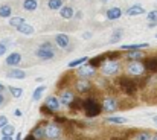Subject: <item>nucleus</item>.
I'll return each instance as SVG.
<instances>
[{"mask_svg": "<svg viewBox=\"0 0 157 140\" xmlns=\"http://www.w3.org/2000/svg\"><path fill=\"white\" fill-rule=\"evenodd\" d=\"M82 108H84L87 117H96V116L101 114V110H102V107L93 97H89V99L82 100Z\"/></svg>", "mask_w": 157, "mask_h": 140, "instance_id": "1", "label": "nucleus"}, {"mask_svg": "<svg viewBox=\"0 0 157 140\" xmlns=\"http://www.w3.org/2000/svg\"><path fill=\"white\" fill-rule=\"evenodd\" d=\"M117 84H119L121 90H122L125 94H128V96H134V94H136L137 85H136V82H134V81H131L130 78L122 76V78H119V79H117Z\"/></svg>", "mask_w": 157, "mask_h": 140, "instance_id": "2", "label": "nucleus"}, {"mask_svg": "<svg viewBox=\"0 0 157 140\" xmlns=\"http://www.w3.org/2000/svg\"><path fill=\"white\" fill-rule=\"evenodd\" d=\"M59 134H61V128H59L56 123H49V125H46V128H44V137L53 140V139H58Z\"/></svg>", "mask_w": 157, "mask_h": 140, "instance_id": "3", "label": "nucleus"}, {"mask_svg": "<svg viewBox=\"0 0 157 140\" xmlns=\"http://www.w3.org/2000/svg\"><path fill=\"white\" fill-rule=\"evenodd\" d=\"M102 75H105V76H108V75H114L117 70H119V62L117 61H107L104 66H102Z\"/></svg>", "mask_w": 157, "mask_h": 140, "instance_id": "4", "label": "nucleus"}, {"mask_svg": "<svg viewBox=\"0 0 157 140\" xmlns=\"http://www.w3.org/2000/svg\"><path fill=\"white\" fill-rule=\"evenodd\" d=\"M145 72V67L142 62H137V61H133L128 64V73L130 75H134V76H140L142 73Z\"/></svg>", "mask_w": 157, "mask_h": 140, "instance_id": "5", "label": "nucleus"}, {"mask_svg": "<svg viewBox=\"0 0 157 140\" xmlns=\"http://www.w3.org/2000/svg\"><path fill=\"white\" fill-rule=\"evenodd\" d=\"M37 56L40 59H52L55 56V52L52 50V47H38L37 49Z\"/></svg>", "mask_w": 157, "mask_h": 140, "instance_id": "6", "label": "nucleus"}, {"mask_svg": "<svg viewBox=\"0 0 157 140\" xmlns=\"http://www.w3.org/2000/svg\"><path fill=\"white\" fill-rule=\"evenodd\" d=\"M117 107H119V104H117V100L113 99V97H105L104 102H102V108H104L107 113H113V111H116Z\"/></svg>", "mask_w": 157, "mask_h": 140, "instance_id": "7", "label": "nucleus"}, {"mask_svg": "<svg viewBox=\"0 0 157 140\" xmlns=\"http://www.w3.org/2000/svg\"><path fill=\"white\" fill-rule=\"evenodd\" d=\"M78 67H79L78 75H79L81 78H90V76L95 75V67H92V66H89V64H81V66H78Z\"/></svg>", "mask_w": 157, "mask_h": 140, "instance_id": "8", "label": "nucleus"}, {"mask_svg": "<svg viewBox=\"0 0 157 140\" xmlns=\"http://www.w3.org/2000/svg\"><path fill=\"white\" fill-rule=\"evenodd\" d=\"M44 105H46L49 110H52L53 113H55V111H58V110H59V107H61L59 99H58V97H55V96H49V97L46 99Z\"/></svg>", "mask_w": 157, "mask_h": 140, "instance_id": "9", "label": "nucleus"}, {"mask_svg": "<svg viewBox=\"0 0 157 140\" xmlns=\"http://www.w3.org/2000/svg\"><path fill=\"white\" fill-rule=\"evenodd\" d=\"M5 62H6L8 66H18V64L21 62V55H20L18 52H12V53L8 55V58H6Z\"/></svg>", "mask_w": 157, "mask_h": 140, "instance_id": "10", "label": "nucleus"}, {"mask_svg": "<svg viewBox=\"0 0 157 140\" xmlns=\"http://www.w3.org/2000/svg\"><path fill=\"white\" fill-rule=\"evenodd\" d=\"M121 15H122V11H121V8H110L108 11H107V14H105V17H107V20H117V18H121Z\"/></svg>", "mask_w": 157, "mask_h": 140, "instance_id": "11", "label": "nucleus"}, {"mask_svg": "<svg viewBox=\"0 0 157 140\" xmlns=\"http://www.w3.org/2000/svg\"><path fill=\"white\" fill-rule=\"evenodd\" d=\"M144 67L151 72V73H156L157 72V58H147L145 62H144Z\"/></svg>", "mask_w": 157, "mask_h": 140, "instance_id": "12", "label": "nucleus"}, {"mask_svg": "<svg viewBox=\"0 0 157 140\" xmlns=\"http://www.w3.org/2000/svg\"><path fill=\"white\" fill-rule=\"evenodd\" d=\"M90 89H92V84H90L87 79H79V81L76 82V90H78L79 93H87Z\"/></svg>", "mask_w": 157, "mask_h": 140, "instance_id": "13", "label": "nucleus"}, {"mask_svg": "<svg viewBox=\"0 0 157 140\" xmlns=\"http://www.w3.org/2000/svg\"><path fill=\"white\" fill-rule=\"evenodd\" d=\"M55 43L59 47L66 49V47L69 46V37H67L66 34H56V35H55Z\"/></svg>", "mask_w": 157, "mask_h": 140, "instance_id": "14", "label": "nucleus"}, {"mask_svg": "<svg viewBox=\"0 0 157 140\" xmlns=\"http://www.w3.org/2000/svg\"><path fill=\"white\" fill-rule=\"evenodd\" d=\"M127 14L130 17H136V15H140V14H145V9L140 6V5H134V6H130L127 9Z\"/></svg>", "mask_w": 157, "mask_h": 140, "instance_id": "15", "label": "nucleus"}, {"mask_svg": "<svg viewBox=\"0 0 157 140\" xmlns=\"http://www.w3.org/2000/svg\"><path fill=\"white\" fill-rule=\"evenodd\" d=\"M20 34H25V35H31V34H34V28H32V25H29V23H21L20 26H17L15 28Z\"/></svg>", "mask_w": 157, "mask_h": 140, "instance_id": "16", "label": "nucleus"}, {"mask_svg": "<svg viewBox=\"0 0 157 140\" xmlns=\"http://www.w3.org/2000/svg\"><path fill=\"white\" fill-rule=\"evenodd\" d=\"M72 100H73V93H72L70 90H64L63 94H61V97H59V104L69 107V104H70Z\"/></svg>", "mask_w": 157, "mask_h": 140, "instance_id": "17", "label": "nucleus"}, {"mask_svg": "<svg viewBox=\"0 0 157 140\" xmlns=\"http://www.w3.org/2000/svg\"><path fill=\"white\" fill-rule=\"evenodd\" d=\"M6 76H8V78H12V79H25V78H26V73H25L23 70L14 69V70H9Z\"/></svg>", "mask_w": 157, "mask_h": 140, "instance_id": "18", "label": "nucleus"}, {"mask_svg": "<svg viewBox=\"0 0 157 140\" xmlns=\"http://www.w3.org/2000/svg\"><path fill=\"white\" fill-rule=\"evenodd\" d=\"M105 59H107V56L102 53V55H98V56H95V58H92V59H87V61H90L89 66H92V67H98V66H101L102 62H105Z\"/></svg>", "mask_w": 157, "mask_h": 140, "instance_id": "19", "label": "nucleus"}, {"mask_svg": "<svg viewBox=\"0 0 157 140\" xmlns=\"http://www.w3.org/2000/svg\"><path fill=\"white\" fill-rule=\"evenodd\" d=\"M59 15H61L63 18L69 20V18L73 17V9H72L70 6H63V8H59Z\"/></svg>", "mask_w": 157, "mask_h": 140, "instance_id": "20", "label": "nucleus"}, {"mask_svg": "<svg viewBox=\"0 0 157 140\" xmlns=\"http://www.w3.org/2000/svg\"><path fill=\"white\" fill-rule=\"evenodd\" d=\"M37 6H38L37 0H25V2H23V8H25L26 11H35Z\"/></svg>", "mask_w": 157, "mask_h": 140, "instance_id": "21", "label": "nucleus"}, {"mask_svg": "<svg viewBox=\"0 0 157 140\" xmlns=\"http://www.w3.org/2000/svg\"><path fill=\"white\" fill-rule=\"evenodd\" d=\"M31 134H32L35 139H44V127H40V125L35 127L34 131H32Z\"/></svg>", "mask_w": 157, "mask_h": 140, "instance_id": "22", "label": "nucleus"}, {"mask_svg": "<svg viewBox=\"0 0 157 140\" xmlns=\"http://www.w3.org/2000/svg\"><path fill=\"white\" fill-rule=\"evenodd\" d=\"M87 59H89L87 56H81V58H76V59H73V61H70V62H69V69H73V67H78V66H81V64H84V62H86Z\"/></svg>", "mask_w": 157, "mask_h": 140, "instance_id": "23", "label": "nucleus"}, {"mask_svg": "<svg viewBox=\"0 0 157 140\" xmlns=\"http://www.w3.org/2000/svg\"><path fill=\"white\" fill-rule=\"evenodd\" d=\"M11 6H8V5H2L0 6V17L2 18H8V17H11Z\"/></svg>", "mask_w": 157, "mask_h": 140, "instance_id": "24", "label": "nucleus"}, {"mask_svg": "<svg viewBox=\"0 0 157 140\" xmlns=\"http://www.w3.org/2000/svg\"><path fill=\"white\" fill-rule=\"evenodd\" d=\"M148 47V43H140V44H124V50H136V49H145Z\"/></svg>", "mask_w": 157, "mask_h": 140, "instance_id": "25", "label": "nucleus"}, {"mask_svg": "<svg viewBox=\"0 0 157 140\" xmlns=\"http://www.w3.org/2000/svg\"><path fill=\"white\" fill-rule=\"evenodd\" d=\"M128 58L130 59H133V61H137V59H140L142 58V50H128Z\"/></svg>", "mask_w": 157, "mask_h": 140, "instance_id": "26", "label": "nucleus"}, {"mask_svg": "<svg viewBox=\"0 0 157 140\" xmlns=\"http://www.w3.org/2000/svg\"><path fill=\"white\" fill-rule=\"evenodd\" d=\"M44 90H46V87H44V85L37 87V89H35V92L32 93V100H38V99L41 97V94L44 93Z\"/></svg>", "mask_w": 157, "mask_h": 140, "instance_id": "27", "label": "nucleus"}, {"mask_svg": "<svg viewBox=\"0 0 157 140\" xmlns=\"http://www.w3.org/2000/svg\"><path fill=\"white\" fill-rule=\"evenodd\" d=\"M69 107H70L73 111H76V110H81V108H82V100H81V99H75V97H73V100L69 104Z\"/></svg>", "mask_w": 157, "mask_h": 140, "instance_id": "28", "label": "nucleus"}, {"mask_svg": "<svg viewBox=\"0 0 157 140\" xmlns=\"http://www.w3.org/2000/svg\"><path fill=\"white\" fill-rule=\"evenodd\" d=\"M21 23H25V18H23V17H12V18L9 20V26H12V28H17V26H20Z\"/></svg>", "mask_w": 157, "mask_h": 140, "instance_id": "29", "label": "nucleus"}, {"mask_svg": "<svg viewBox=\"0 0 157 140\" xmlns=\"http://www.w3.org/2000/svg\"><path fill=\"white\" fill-rule=\"evenodd\" d=\"M48 6L51 9H53V11H56V9H59L63 6V0H49L48 2Z\"/></svg>", "mask_w": 157, "mask_h": 140, "instance_id": "30", "label": "nucleus"}, {"mask_svg": "<svg viewBox=\"0 0 157 140\" xmlns=\"http://www.w3.org/2000/svg\"><path fill=\"white\" fill-rule=\"evenodd\" d=\"M2 134H3V136H12V134H14V127L6 123V125L2 128Z\"/></svg>", "mask_w": 157, "mask_h": 140, "instance_id": "31", "label": "nucleus"}, {"mask_svg": "<svg viewBox=\"0 0 157 140\" xmlns=\"http://www.w3.org/2000/svg\"><path fill=\"white\" fill-rule=\"evenodd\" d=\"M107 122H110V123H125L127 122V119H124V117H107Z\"/></svg>", "mask_w": 157, "mask_h": 140, "instance_id": "32", "label": "nucleus"}, {"mask_svg": "<svg viewBox=\"0 0 157 140\" xmlns=\"http://www.w3.org/2000/svg\"><path fill=\"white\" fill-rule=\"evenodd\" d=\"M9 92H11V94H12L14 97H20V96L23 94V90L18 89V87H9Z\"/></svg>", "mask_w": 157, "mask_h": 140, "instance_id": "33", "label": "nucleus"}, {"mask_svg": "<svg viewBox=\"0 0 157 140\" xmlns=\"http://www.w3.org/2000/svg\"><path fill=\"white\" fill-rule=\"evenodd\" d=\"M121 35H122V31H114V34L111 35V40H110V43L113 44V43L119 41V40H121Z\"/></svg>", "mask_w": 157, "mask_h": 140, "instance_id": "34", "label": "nucleus"}, {"mask_svg": "<svg viewBox=\"0 0 157 140\" xmlns=\"http://www.w3.org/2000/svg\"><path fill=\"white\" fill-rule=\"evenodd\" d=\"M40 111H41V114H46V116H52L53 114V111L49 110L46 105H41V107H40Z\"/></svg>", "mask_w": 157, "mask_h": 140, "instance_id": "35", "label": "nucleus"}, {"mask_svg": "<svg viewBox=\"0 0 157 140\" xmlns=\"http://www.w3.org/2000/svg\"><path fill=\"white\" fill-rule=\"evenodd\" d=\"M150 134L148 133H139L137 136H136V140H150Z\"/></svg>", "mask_w": 157, "mask_h": 140, "instance_id": "36", "label": "nucleus"}, {"mask_svg": "<svg viewBox=\"0 0 157 140\" xmlns=\"http://www.w3.org/2000/svg\"><path fill=\"white\" fill-rule=\"evenodd\" d=\"M110 61H116V58H119L121 56V53L119 52H111V53H108V55H105Z\"/></svg>", "mask_w": 157, "mask_h": 140, "instance_id": "37", "label": "nucleus"}, {"mask_svg": "<svg viewBox=\"0 0 157 140\" xmlns=\"http://www.w3.org/2000/svg\"><path fill=\"white\" fill-rule=\"evenodd\" d=\"M148 20H150V21H157V11L148 12Z\"/></svg>", "mask_w": 157, "mask_h": 140, "instance_id": "38", "label": "nucleus"}, {"mask_svg": "<svg viewBox=\"0 0 157 140\" xmlns=\"http://www.w3.org/2000/svg\"><path fill=\"white\" fill-rule=\"evenodd\" d=\"M8 123V117L6 116H0V128H3Z\"/></svg>", "mask_w": 157, "mask_h": 140, "instance_id": "39", "label": "nucleus"}, {"mask_svg": "<svg viewBox=\"0 0 157 140\" xmlns=\"http://www.w3.org/2000/svg\"><path fill=\"white\" fill-rule=\"evenodd\" d=\"M55 122H58V123H66L67 119H66V117H58V116H55Z\"/></svg>", "mask_w": 157, "mask_h": 140, "instance_id": "40", "label": "nucleus"}, {"mask_svg": "<svg viewBox=\"0 0 157 140\" xmlns=\"http://www.w3.org/2000/svg\"><path fill=\"white\" fill-rule=\"evenodd\" d=\"M5 53H6V46L0 43V56H2V55H5Z\"/></svg>", "mask_w": 157, "mask_h": 140, "instance_id": "41", "label": "nucleus"}, {"mask_svg": "<svg viewBox=\"0 0 157 140\" xmlns=\"http://www.w3.org/2000/svg\"><path fill=\"white\" fill-rule=\"evenodd\" d=\"M157 26V21H150V25H148V28H156Z\"/></svg>", "mask_w": 157, "mask_h": 140, "instance_id": "42", "label": "nucleus"}, {"mask_svg": "<svg viewBox=\"0 0 157 140\" xmlns=\"http://www.w3.org/2000/svg\"><path fill=\"white\" fill-rule=\"evenodd\" d=\"M82 37H84V38H86V40H89V38H90V37H92V34H90V32H86V34H84V35H82Z\"/></svg>", "mask_w": 157, "mask_h": 140, "instance_id": "43", "label": "nucleus"}, {"mask_svg": "<svg viewBox=\"0 0 157 140\" xmlns=\"http://www.w3.org/2000/svg\"><path fill=\"white\" fill-rule=\"evenodd\" d=\"M2 140H12V136H3Z\"/></svg>", "mask_w": 157, "mask_h": 140, "instance_id": "44", "label": "nucleus"}, {"mask_svg": "<svg viewBox=\"0 0 157 140\" xmlns=\"http://www.w3.org/2000/svg\"><path fill=\"white\" fill-rule=\"evenodd\" d=\"M25 140H37V139H35V137H34L32 134H29V136H28V137H26Z\"/></svg>", "mask_w": 157, "mask_h": 140, "instance_id": "45", "label": "nucleus"}, {"mask_svg": "<svg viewBox=\"0 0 157 140\" xmlns=\"http://www.w3.org/2000/svg\"><path fill=\"white\" fill-rule=\"evenodd\" d=\"M14 114H15L17 117H20V116H21V111H20V110H15V113H14Z\"/></svg>", "mask_w": 157, "mask_h": 140, "instance_id": "46", "label": "nucleus"}, {"mask_svg": "<svg viewBox=\"0 0 157 140\" xmlns=\"http://www.w3.org/2000/svg\"><path fill=\"white\" fill-rule=\"evenodd\" d=\"M76 17H78V18H81V17H82V12H81V11H78V12H76Z\"/></svg>", "mask_w": 157, "mask_h": 140, "instance_id": "47", "label": "nucleus"}, {"mask_svg": "<svg viewBox=\"0 0 157 140\" xmlns=\"http://www.w3.org/2000/svg\"><path fill=\"white\" fill-rule=\"evenodd\" d=\"M3 100H5V97H3V94L0 93V105H2V104H3Z\"/></svg>", "mask_w": 157, "mask_h": 140, "instance_id": "48", "label": "nucleus"}, {"mask_svg": "<svg viewBox=\"0 0 157 140\" xmlns=\"http://www.w3.org/2000/svg\"><path fill=\"white\" fill-rule=\"evenodd\" d=\"M2 92H5V85H3V84H0V93H2Z\"/></svg>", "mask_w": 157, "mask_h": 140, "instance_id": "49", "label": "nucleus"}, {"mask_svg": "<svg viewBox=\"0 0 157 140\" xmlns=\"http://www.w3.org/2000/svg\"><path fill=\"white\" fill-rule=\"evenodd\" d=\"M15 140H21V134H17V139Z\"/></svg>", "mask_w": 157, "mask_h": 140, "instance_id": "50", "label": "nucleus"}, {"mask_svg": "<svg viewBox=\"0 0 157 140\" xmlns=\"http://www.w3.org/2000/svg\"><path fill=\"white\" fill-rule=\"evenodd\" d=\"M153 119H154V123H156V125H157V114H156V116H154V117H153Z\"/></svg>", "mask_w": 157, "mask_h": 140, "instance_id": "51", "label": "nucleus"}, {"mask_svg": "<svg viewBox=\"0 0 157 140\" xmlns=\"http://www.w3.org/2000/svg\"><path fill=\"white\" fill-rule=\"evenodd\" d=\"M111 140H122V139H119V137H113Z\"/></svg>", "mask_w": 157, "mask_h": 140, "instance_id": "52", "label": "nucleus"}, {"mask_svg": "<svg viewBox=\"0 0 157 140\" xmlns=\"http://www.w3.org/2000/svg\"><path fill=\"white\" fill-rule=\"evenodd\" d=\"M153 140H157V136H156V137H154V139H153Z\"/></svg>", "mask_w": 157, "mask_h": 140, "instance_id": "53", "label": "nucleus"}, {"mask_svg": "<svg viewBox=\"0 0 157 140\" xmlns=\"http://www.w3.org/2000/svg\"><path fill=\"white\" fill-rule=\"evenodd\" d=\"M156 38H157V35H156Z\"/></svg>", "mask_w": 157, "mask_h": 140, "instance_id": "54", "label": "nucleus"}]
</instances>
